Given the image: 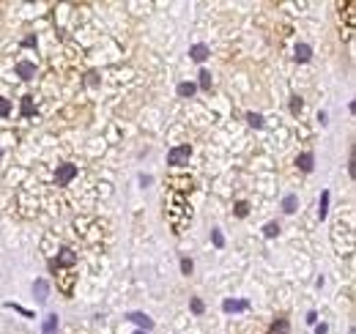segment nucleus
<instances>
[{
    "instance_id": "1a4fd4ad",
    "label": "nucleus",
    "mask_w": 356,
    "mask_h": 334,
    "mask_svg": "<svg viewBox=\"0 0 356 334\" xmlns=\"http://www.w3.org/2000/svg\"><path fill=\"white\" fill-rule=\"evenodd\" d=\"M247 307H250L247 301H233V299H225L222 301V310H225V313H241V310H247Z\"/></svg>"
},
{
    "instance_id": "f03ea898",
    "label": "nucleus",
    "mask_w": 356,
    "mask_h": 334,
    "mask_svg": "<svg viewBox=\"0 0 356 334\" xmlns=\"http://www.w3.org/2000/svg\"><path fill=\"white\" fill-rule=\"evenodd\" d=\"M74 175H77V167H74V165H58V173H55L58 187H66Z\"/></svg>"
},
{
    "instance_id": "423d86ee",
    "label": "nucleus",
    "mask_w": 356,
    "mask_h": 334,
    "mask_svg": "<svg viewBox=\"0 0 356 334\" xmlns=\"http://www.w3.org/2000/svg\"><path fill=\"white\" fill-rule=\"evenodd\" d=\"M17 74H20L22 80H30V77L36 74V66H33V63H28V61H20V63H17Z\"/></svg>"
},
{
    "instance_id": "bb28decb",
    "label": "nucleus",
    "mask_w": 356,
    "mask_h": 334,
    "mask_svg": "<svg viewBox=\"0 0 356 334\" xmlns=\"http://www.w3.org/2000/svg\"><path fill=\"white\" fill-rule=\"evenodd\" d=\"M134 334H148V332H134Z\"/></svg>"
},
{
    "instance_id": "412c9836",
    "label": "nucleus",
    "mask_w": 356,
    "mask_h": 334,
    "mask_svg": "<svg viewBox=\"0 0 356 334\" xmlns=\"http://www.w3.org/2000/svg\"><path fill=\"white\" fill-rule=\"evenodd\" d=\"M22 115H33V104H30V96L22 99Z\"/></svg>"
},
{
    "instance_id": "4be33fe9",
    "label": "nucleus",
    "mask_w": 356,
    "mask_h": 334,
    "mask_svg": "<svg viewBox=\"0 0 356 334\" xmlns=\"http://www.w3.org/2000/svg\"><path fill=\"white\" fill-rule=\"evenodd\" d=\"M247 214H250V206H247L244 200L236 203V216H247Z\"/></svg>"
},
{
    "instance_id": "9d476101",
    "label": "nucleus",
    "mask_w": 356,
    "mask_h": 334,
    "mask_svg": "<svg viewBox=\"0 0 356 334\" xmlns=\"http://www.w3.org/2000/svg\"><path fill=\"white\" fill-rule=\"evenodd\" d=\"M296 165L301 167V173H313V153H301L296 159Z\"/></svg>"
},
{
    "instance_id": "0eeeda50",
    "label": "nucleus",
    "mask_w": 356,
    "mask_h": 334,
    "mask_svg": "<svg viewBox=\"0 0 356 334\" xmlns=\"http://www.w3.org/2000/svg\"><path fill=\"white\" fill-rule=\"evenodd\" d=\"M129 320H134L137 326H146V332H148V329H154V320L148 318L146 313H129Z\"/></svg>"
},
{
    "instance_id": "f257e3e1",
    "label": "nucleus",
    "mask_w": 356,
    "mask_h": 334,
    "mask_svg": "<svg viewBox=\"0 0 356 334\" xmlns=\"http://www.w3.org/2000/svg\"><path fill=\"white\" fill-rule=\"evenodd\" d=\"M189 156H192V148H189V146H178V148H173V151L168 153V165L181 167V165H187V162H189Z\"/></svg>"
},
{
    "instance_id": "39448f33",
    "label": "nucleus",
    "mask_w": 356,
    "mask_h": 334,
    "mask_svg": "<svg viewBox=\"0 0 356 334\" xmlns=\"http://www.w3.org/2000/svg\"><path fill=\"white\" fill-rule=\"evenodd\" d=\"M266 334H291V323H288L285 318H277L272 326H269V332H266Z\"/></svg>"
},
{
    "instance_id": "393cba45",
    "label": "nucleus",
    "mask_w": 356,
    "mask_h": 334,
    "mask_svg": "<svg viewBox=\"0 0 356 334\" xmlns=\"http://www.w3.org/2000/svg\"><path fill=\"white\" fill-rule=\"evenodd\" d=\"M203 310H206V307H203V301H200V299H192V313H195V315H200Z\"/></svg>"
},
{
    "instance_id": "9b49d317",
    "label": "nucleus",
    "mask_w": 356,
    "mask_h": 334,
    "mask_svg": "<svg viewBox=\"0 0 356 334\" xmlns=\"http://www.w3.org/2000/svg\"><path fill=\"white\" fill-rule=\"evenodd\" d=\"M58 332V315H47V320H44L42 326V334H55Z\"/></svg>"
},
{
    "instance_id": "dca6fc26",
    "label": "nucleus",
    "mask_w": 356,
    "mask_h": 334,
    "mask_svg": "<svg viewBox=\"0 0 356 334\" xmlns=\"http://www.w3.org/2000/svg\"><path fill=\"white\" fill-rule=\"evenodd\" d=\"M326 211H329V192H321V209H318V216L326 219Z\"/></svg>"
},
{
    "instance_id": "2eb2a0df",
    "label": "nucleus",
    "mask_w": 356,
    "mask_h": 334,
    "mask_svg": "<svg viewBox=\"0 0 356 334\" xmlns=\"http://www.w3.org/2000/svg\"><path fill=\"white\" fill-rule=\"evenodd\" d=\"M277 233H279V225H277V222H266V225H263V236H266V238H274Z\"/></svg>"
},
{
    "instance_id": "b1692460",
    "label": "nucleus",
    "mask_w": 356,
    "mask_h": 334,
    "mask_svg": "<svg viewBox=\"0 0 356 334\" xmlns=\"http://www.w3.org/2000/svg\"><path fill=\"white\" fill-rule=\"evenodd\" d=\"M211 238H214V247H222V244H225V236L219 233V230H214V233H211Z\"/></svg>"
},
{
    "instance_id": "6e6552de",
    "label": "nucleus",
    "mask_w": 356,
    "mask_h": 334,
    "mask_svg": "<svg viewBox=\"0 0 356 334\" xmlns=\"http://www.w3.org/2000/svg\"><path fill=\"white\" fill-rule=\"evenodd\" d=\"M189 55H192V61L203 63L206 58H209V47H206V44H195V47L189 49Z\"/></svg>"
},
{
    "instance_id": "ddd939ff",
    "label": "nucleus",
    "mask_w": 356,
    "mask_h": 334,
    "mask_svg": "<svg viewBox=\"0 0 356 334\" xmlns=\"http://www.w3.org/2000/svg\"><path fill=\"white\" fill-rule=\"evenodd\" d=\"M296 209H299V197H296V195H288L285 200H282V211H285V214H293Z\"/></svg>"
},
{
    "instance_id": "4468645a",
    "label": "nucleus",
    "mask_w": 356,
    "mask_h": 334,
    "mask_svg": "<svg viewBox=\"0 0 356 334\" xmlns=\"http://www.w3.org/2000/svg\"><path fill=\"white\" fill-rule=\"evenodd\" d=\"M195 91H197L195 83H181V85H178V96H192Z\"/></svg>"
},
{
    "instance_id": "f3484780",
    "label": "nucleus",
    "mask_w": 356,
    "mask_h": 334,
    "mask_svg": "<svg viewBox=\"0 0 356 334\" xmlns=\"http://www.w3.org/2000/svg\"><path fill=\"white\" fill-rule=\"evenodd\" d=\"M6 307H11V310H14V313H20V315H25V318H36L33 313H30V310H25V307H20V304H14V301H8Z\"/></svg>"
},
{
    "instance_id": "5701e85b",
    "label": "nucleus",
    "mask_w": 356,
    "mask_h": 334,
    "mask_svg": "<svg viewBox=\"0 0 356 334\" xmlns=\"http://www.w3.org/2000/svg\"><path fill=\"white\" fill-rule=\"evenodd\" d=\"M192 269H195V263H192L189 258H181V271L184 274H192Z\"/></svg>"
},
{
    "instance_id": "f8f14e48",
    "label": "nucleus",
    "mask_w": 356,
    "mask_h": 334,
    "mask_svg": "<svg viewBox=\"0 0 356 334\" xmlns=\"http://www.w3.org/2000/svg\"><path fill=\"white\" fill-rule=\"evenodd\" d=\"M310 55H313L310 44H299V47H296V61H299V63H307Z\"/></svg>"
},
{
    "instance_id": "6ab92c4d",
    "label": "nucleus",
    "mask_w": 356,
    "mask_h": 334,
    "mask_svg": "<svg viewBox=\"0 0 356 334\" xmlns=\"http://www.w3.org/2000/svg\"><path fill=\"white\" fill-rule=\"evenodd\" d=\"M200 88H203V91H209V88H211V74H209V71H200Z\"/></svg>"
},
{
    "instance_id": "20e7f679",
    "label": "nucleus",
    "mask_w": 356,
    "mask_h": 334,
    "mask_svg": "<svg viewBox=\"0 0 356 334\" xmlns=\"http://www.w3.org/2000/svg\"><path fill=\"white\" fill-rule=\"evenodd\" d=\"M74 263H77V252L69 250V247H63L61 255H58V260L52 266H74Z\"/></svg>"
},
{
    "instance_id": "aec40b11",
    "label": "nucleus",
    "mask_w": 356,
    "mask_h": 334,
    "mask_svg": "<svg viewBox=\"0 0 356 334\" xmlns=\"http://www.w3.org/2000/svg\"><path fill=\"white\" fill-rule=\"evenodd\" d=\"M8 112H11V102L8 99H0V118H6Z\"/></svg>"
},
{
    "instance_id": "a878e982",
    "label": "nucleus",
    "mask_w": 356,
    "mask_h": 334,
    "mask_svg": "<svg viewBox=\"0 0 356 334\" xmlns=\"http://www.w3.org/2000/svg\"><path fill=\"white\" fill-rule=\"evenodd\" d=\"M291 110H293V112L301 110V99H299V96H293V102H291Z\"/></svg>"
},
{
    "instance_id": "7ed1b4c3",
    "label": "nucleus",
    "mask_w": 356,
    "mask_h": 334,
    "mask_svg": "<svg viewBox=\"0 0 356 334\" xmlns=\"http://www.w3.org/2000/svg\"><path fill=\"white\" fill-rule=\"evenodd\" d=\"M33 293H36V301L44 304V301L49 299V282H47V279H36V282H33Z\"/></svg>"
},
{
    "instance_id": "a211bd4d",
    "label": "nucleus",
    "mask_w": 356,
    "mask_h": 334,
    "mask_svg": "<svg viewBox=\"0 0 356 334\" xmlns=\"http://www.w3.org/2000/svg\"><path fill=\"white\" fill-rule=\"evenodd\" d=\"M247 121H250V126H263V115H258V112H247Z\"/></svg>"
},
{
    "instance_id": "cd10ccee",
    "label": "nucleus",
    "mask_w": 356,
    "mask_h": 334,
    "mask_svg": "<svg viewBox=\"0 0 356 334\" xmlns=\"http://www.w3.org/2000/svg\"><path fill=\"white\" fill-rule=\"evenodd\" d=\"M0 156H3V151H0Z\"/></svg>"
}]
</instances>
